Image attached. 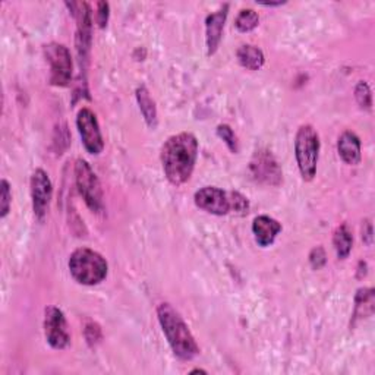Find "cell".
Wrapping results in <instances>:
<instances>
[{
	"mask_svg": "<svg viewBox=\"0 0 375 375\" xmlns=\"http://www.w3.org/2000/svg\"><path fill=\"white\" fill-rule=\"evenodd\" d=\"M198 139L191 132L172 135L162 147V165L167 181L181 186L186 184L198 158Z\"/></svg>",
	"mask_w": 375,
	"mask_h": 375,
	"instance_id": "obj_1",
	"label": "cell"
},
{
	"mask_svg": "<svg viewBox=\"0 0 375 375\" xmlns=\"http://www.w3.org/2000/svg\"><path fill=\"white\" fill-rule=\"evenodd\" d=\"M157 318L174 356L182 361H192L200 355V346L196 345L188 324L170 303H160Z\"/></svg>",
	"mask_w": 375,
	"mask_h": 375,
	"instance_id": "obj_2",
	"label": "cell"
},
{
	"mask_svg": "<svg viewBox=\"0 0 375 375\" xmlns=\"http://www.w3.org/2000/svg\"><path fill=\"white\" fill-rule=\"evenodd\" d=\"M69 272L80 284L96 286L107 277L109 265L101 254L90 248H78L69 257Z\"/></svg>",
	"mask_w": 375,
	"mask_h": 375,
	"instance_id": "obj_3",
	"label": "cell"
},
{
	"mask_svg": "<svg viewBox=\"0 0 375 375\" xmlns=\"http://www.w3.org/2000/svg\"><path fill=\"white\" fill-rule=\"evenodd\" d=\"M295 157L302 179L312 181L319 158V135L312 125H302L295 136Z\"/></svg>",
	"mask_w": 375,
	"mask_h": 375,
	"instance_id": "obj_4",
	"label": "cell"
},
{
	"mask_svg": "<svg viewBox=\"0 0 375 375\" xmlns=\"http://www.w3.org/2000/svg\"><path fill=\"white\" fill-rule=\"evenodd\" d=\"M75 182L87 207L93 212L103 211V189L91 166L85 160L78 158L75 163Z\"/></svg>",
	"mask_w": 375,
	"mask_h": 375,
	"instance_id": "obj_5",
	"label": "cell"
},
{
	"mask_svg": "<svg viewBox=\"0 0 375 375\" xmlns=\"http://www.w3.org/2000/svg\"><path fill=\"white\" fill-rule=\"evenodd\" d=\"M44 56L50 65V84L68 87L72 80V56L66 46L50 43L44 47Z\"/></svg>",
	"mask_w": 375,
	"mask_h": 375,
	"instance_id": "obj_6",
	"label": "cell"
},
{
	"mask_svg": "<svg viewBox=\"0 0 375 375\" xmlns=\"http://www.w3.org/2000/svg\"><path fill=\"white\" fill-rule=\"evenodd\" d=\"M249 173L258 184L279 186L283 181V172L276 157L267 150H260L254 154L249 163Z\"/></svg>",
	"mask_w": 375,
	"mask_h": 375,
	"instance_id": "obj_7",
	"label": "cell"
},
{
	"mask_svg": "<svg viewBox=\"0 0 375 375\" xmlns=\"http://www.w3.org/2000/svg\"><path fill=\"white\" fill-rule=\"evenodd\" d=\"M77 128H78L81 141L87 153H90L93 155H98L104 148V141H103L97 116L91 109L82 107V109L78 112Z\"/></svg>",
	"mask_w": 375,
	"mask_h": 375,
	"instance_id": "obj_8",
	"label": "cell"
},
{
	"mask_svg": "<svg viewBox=\"0 0 375 375\" xmlns=\"http://www.w3.org/2000/svg\"><path fill=\"white\" fill-rule=\"evenodd\" d=\"M44 336L47 343L56 350H62L70 343L65 314L58 307H49L44 311Z\"/></svg>",
	"mask_w": 375,
	"mask_h": 375,
	"instance_id": "obj_9",
	"label": "cell"
},
{
	"mask_svg": "<svg viewBox=\"0 0 375 375\" xmlns=\"http://www.w3.org/2000/svg\"><path fill=\"white\" fill-rule=\"evenodd\" d=\"M51 196L53 185L49 174L43 169H37L31 176V200L34 216L40 222H43L47 216Z\"/></svg>",
	"mask_w": 375,
	"mask_h": 375,
	"instance_id": "obj_10",
	"label": "cell"
},
{
	"mask_svg": "<svg viewBox=\"0 0 375 375\" xmlns=\"http://www.w3.org/2000/svg\"><path fill=\"white\" fill-rule=\"evenodd\" d=\"M195 205L214 214V216H226L231 212L230 192H226L217 186H204L193 195Z\"/></svg>",
	"mask_w": 375,
	"mask_h": 375,
	"instance_id": "obj_11",
	"label": "cell"
},
{
	"mask_svg": "<svg viewBox=\"0 0 375 375\" xmlns=\"http://www.w3.org/2000/svg\"><path fill=\"white\" fill-rule=\"evenodd\" d=\"M227 13H229V5L226 4L217 12H212L205 18V43H207L208 56H212L220 46Z\"/></svg>",
	"mask_w": 375,
	"mask_h": 375,
	"instance_id": "obj_12",
	"label": "cell"
},
{
	"mask_svg": "<svg viewBox=\"0 0 375 375\" xmlns=\"http://www.w3.org/2000/svg\"><path fill=\"white\" fill-rule=\"evenodd\" d=\"M281 224L270 217V216H258L254 219L253 222V234L255 238V242L261 246V248H267L274 243L277 235L281 231Z\"/></svg>",
	"mask_w": 375,
	"mask_h": 375,
	"instance_id": "obj_13",
	"label": "cell"
},
{
	"mask_svg": "<svg viewBox=\"0 0 375 375\" xmlns=\"http://www.w3.org/2000/svg\"><path fill=\"white\" fill-rule=\"evenodd\" d=\"M337 153L346 165L356 166L361 162V139L352 131H345L337 141Z\"/></svg>",
	"mask_w": 375,
	"mask_h": 375,
	"instance_id": "obj_14",
	"label": "cell"
},
{
	"mask_svg": "<svg viewBox=\"0 0 375 375\" xmlns=\"http://www.w3.org/2000/svg\"><path fill=\"white\" fill-rule=\"evenodd\" d=\"M236 58H238V62L241 63V66H243L245 69H249V70L261 69L264 62H265L264 53L261 51V49L251 46V44H245V46L239 47L236 51Z\"/></svg>",
	"mask_w": 375,
	"mask_h": 375,
	"instance_id": "obj_15",
	"label": "cell"
},
{
	"mask_svg": "<svg viewBox=\"0 0 375 375\" xmlns=\"http://www.w3.org/2000/svg\"><path fill=\"white\" fill-rule=\"evenodd\" d=\"M136 101L139 104V110L142 116H144L147 125L154 129L157 127V107L150 96V91L147 90V87L141 85L136 88Z\"/></svg>",
	"mask_w": 375,
	"mask_h": 375,
	"instance_id": "obj_16",
	"label": "cell"
},
{
	"mask_svg": "<svg viewBox=\"0 0 375 375\" xmlns=\"http://www.w3.org/2000/svg\"><path fill=\"white\" fill-rule=\"evenodd\" d=\"M333 245H334L336 254L338 258L346 260L349 257V254L352 251V246H353V236H352V231L346 223L341 224L334 230Z\"/></svg>",
	"mask_w": 375,
	"mask_h": 375,
	"instance_id": "obj_17",
	"label": "cell"
},
{
	"mask_svg": "<svg viewBox=\"0 0 375 375\" xmlns=\"http://www.w3.org/2000/svg\"><path fill=\"white\" fill-rule=\"evenodd\" d=\"M374 312V289H360L355 298V314L353 319L365 318Z\"/></svg>",
	"mask_w": 375,
	"mask_h": 375,
	"instance_id": "obj_18",
	"label": "cell"
},
{
	"mask_svg": "<svg viewBox=\"0 0 375 375\" xmlns=\"http://www.w3.org/2000/svg\"><path fill=\"white\" fill-rule=\"evenodd\" d=\"M260 16L254 9H242L235 20V27L241 32H249L258 27Z\"/></svg>",
	"mask_w": 375,
	"mask_h": 375,
	"instance_id": "obj_19",
	"label": "cell"
},
{
	"mask_svg": "<svg viewBox=\"0 0 375 375\" xmlns=\"http://www.w3.org/2000/svg\"><path fill=\"white\" fill-rule=\"evenodd\" d=\"M217 135L220 136V139L224 141V144L227 146V148L231 151V153H238L239 151V142H238V136L234 132V129H231L229 125L223 123V125H219L217 127Z\"/></svg>",
	"mask_w": 375,
	"mask_h": 375,
	"instance_id": "obj_20",
	"label": "cell"
},
{
	"mask_svg": "<svg viewBox=\"0 0 375 375\" xmlns=\"http://www.w3.org/2000/svg\"><path fill=\"white\" fill-rule=\"evenodd\" d=\"M355 98L358 101L360 107L364 110H371L372 107V93H371V88L367 82L361 81L358 85L355 88Z\"/></svg>",
	"mask_w": 375,
	"mask_h": 375,
	"instance_id": "obj_21",
	"label": "cell"
},
{
	"mask_svg": "<svg viewBox=\"0 0 375 375\" xmlns=\"http://www.w3.org/2000/svg\"><path fill=\"white\" fill-rule=\"evenodd\" d=\"M0 188H2V192H0V198H2L0 200V217L5 219L11 210L12 192H11V185L6 179H2V182H0Z\"/></svg>",
	"mask_w": 375,
	"mask_h": 375,
	"instance_id": "obj_22",
	"label": "cell"
},
{
	"mask_svg": "<svg viewBox=\"0 0 375 375\" xmlns=\"http://www.w3.org/2000/svg\"><path fill=\"white\" fill-rule=\"evenodd\" d=\"M230 200H231V211L236 214H246L249 210V203L246 196L236 191H230Z\"/></svg>",
	"mask_w": 375,
	"mask_h": 375,
	"instance_id": "obj_23",
	"label": "cell"
},
{
	"mask_svg": "<svg viewBox=\"0 0 375 375\" xmlns=\"http://www.w3.org/2000/svg\"><path fill=\"white\" fill-rule=\"evenodd\" d=\"M327 262V255L323 246H317L314 248L312 251L310 253V264L314 270H319L323 269Z\"/></svg>",
	"mask_w": 375,
	"mask_h": 375,
	"instance_id": "obj_24",
	"label": "cell"
},
{
	"mask_svg": "<svg viewBox=\"0 0 375 375\" xmlns=\"http://www.w3.org/2000/svg\"><path fill=\"white\" fill-rule=\"evenodd\" d=\"M110 6L107 2H98L97 4V13H96V21L100 28H106L107 23H109V15H110Z\"/></svg>",
	"mask_w": 375,
	"mask_h": 375,
	"instance_id": "obj_25",
	"label": "cell"
},
{
	"mask_svg": "<svg viewBox=\"0 0 375 375\" xmlns=\"http://www.w3.org/2000/svg\"><path fill=\"white\" fill-rule=\"evenodd\" d=\"M362 241L367 242L368 245H371L372 242V224L369 220H365L362 226Z\"/></svg>",
	"mask_w": 375,
	"mask_h": 375,
	"instance_id": "obj_26",
	"label": "cell"
},
{
	"mask_svg": "<svg viewBox=\"0 0 375 375\" xmlns=\"http://www.w3.org/2000/svg\"><path fill=\"white\" fill-rule=\"evenodd\" d=\"M262 6H267V8H274V6H281L284 5V2H277V4H260Z\"/></svg>",
	"mask_w": 375,
	"mask_h": 375,
	"instance_id": "obj_27",
	"label": "cell"
},
{
	"mask_svg": "<svg viewBox=\"0 0 375 375\" xmlns=\"http://www.w3.org/2000/svg\"><path fill=\"white\" fill-rule=\"evenodd\" d=\"M195 372H204V374H207V371H204V369H200V368H195V369H192V371H191V374H195Z\"/></svg>",
	"mask_w": 375,
	"mask_h": 375,
	"instance_id": "obj_28",
	"label": "cell"
}]
</instances>
